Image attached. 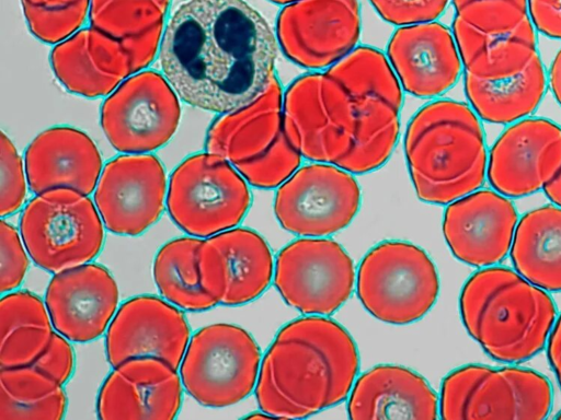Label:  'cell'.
<instances>
[{"instance_id":"29","label":"cell","mask_w":561,"mask_h":420,"mask_svg":"<svg viewBox=\"0 0 561 420\" xmlns=\"http://www.w3.org/2000/svg\"><path fill=\"white\" fill-rule=\"evenodd\" d=\"M548 86V73L539 54L519 72L486 80L463 72L466 97L479 118L511 125L529 117L539 107Z\"/></svg>"},{"instance_id":"14","label":"cell","mask_w":561,"mask_h":420,"mask_svg":"<svg viewBox=\"0 0 561 420\" xmlns=\"http://www.w3.org/2000/svg\"><path fill=\"white\" fill-rule=\"evenodd\" d=\"M274 285L284 302L306 315H330L351 296L355 267L329 238H298L277 254Z\"/></svg>"},{"instance_id":"25","label":"cell","mask_w":561,"mask_h":420,"mask_svg":"<svg viewBox=\"0 0 561 420\" xmlns=\"http://www.w3.org/2000/svg\"><path fill=\"white\" fill-rule=\"evenodd\" d=\"M24 165L27 185L34 195L57 188L90 195L103 170L94 141L82 130L69 126L39 132L25 150Z\"/></svg>"},{"instance_id":"33","label":"cell","mask_w":561,"mask_h":420,"mask_svg":"<svg viewBox=\"0 0 561 420\" xmlns=\"http://www.w3.org/2000/svg\"><path fill=\"white\" fill-rule=\"evenodd\" d=\"M202 243L199 237L174 238L158 250L153 261V279L160 294L187 312H202L217 305L201 282Z\"/></svg>"},{"instance_id":"34","label":"cell","mask_w":561,"mask_h":420,"mask_svg":"<svg viewBox=\"0 0 561 420\" xmlns=\"http://www.w3.org/2000/svg\"><path fill=\"white\" fill-rule=\"evenodd\" d=\"M0 420L64 418L62 385L35 368H0Z\"/></svg>"},{"instance_id":"5","label":"cell","mask_w":561,"mask_h":420,"mask_svg":"<svg viewBox=\"0 0 561 420\" xmlns=\"http://www.w3.org/2000/svg\"><path fill=\"white\" fill-rule=\"evenodd\" d=\"M283 95L275 75L262 95L244 107L219 115L206 133V151L225 158L256 188L280 186L301 163L302 156L285 130Z\"/></svg>"},{"instance_id":"36","label":"cell","mask_w":561,"mask_h":420,"mask_svg":"<svg viewBox=\"0 0 561 420\" xmlns=\"http://www.w3.org/2000/svg\"><path fill=\"white\" fill-rule=\"evenodd\" d=\"M454 22L485 35L515 32L531 23L527 0H451Z\"/></svg>"},{"instance_id":"10","label":"cell","mask_w":561,"mask_h":420,"mask_svg":"<svg viewBox=\"0 0 561 420\" xmlns=\"http://www.w3.org/2000/svg\"><path fill=\"white\" fill-rule=\"evenodd\" d=\"M553 400L549 380L515 365L460 366L445 376L439 396L443 419H546Z\"/></svg>"},{"instance_id":"8","label":"cell","mask_w":561,"mask_h":420,"mask_svg":"<svg viewBox=\"0 0 561 420\" xmlns=\"http://www.w3.org/2000/svg\"><path fill=\"white\" fill-rule=\"evenodd\" d=\"M284 126L302 158L343 168L357 129L348 90L327 70L294 80L283 95Z\"/></svg>"},{"instance_id":"16","label":"cell","mask_w":561,"mask_h":420,"mask_svg":"<svg viewBox=\"0 0 561 420\" xmlns=\"http://www.w3.org/2000/svg\"><path fill=\"white\" fill-rule=\"evenodd\" d=\"M360 34L358 0H298L276 20V39L294 63L327 69L356 48Z\"/></svg>"},{"instance_id":"27","label":"cell","mask_w":561,"mask_h":420,"mask_svg":"<svg viewBox=\"0 0 561 420\" xmlns=\"http://www.w3.org/2000/svg\"><path fill=\"white\" fill-rule=\"evenodd\" d=\"M438 397L427 381L410 369L382 364L363 373L347 401L348 418L436 419Z\"/></svg>"},{"instance_id":"13","label":"cell","mask_w":561,"mask_h":420,"mask_svg":"<svg viewBox=\"0 0 561 420\" xmlns=\"http://www.w3.org/2000/svg\"><path fill=\"white\" fill-rule=\"evenodd\" d=\"M101 127L122 153H150L167 144L181 119L180 97L161 72L141 70L104 100Z\"/></svg>"},{"instance_id":"41","label":"cell","mask_w":561,"mask_h":420,"mask_svg":"<svg viewBox=\"0 0 561 420\" xmlns=\"http://www.w3.org/2000/svg\"><path fill=\"white\" fill-rule=\"evenodd\" d=\"M527 4L536 31L561 39V0H527Z\"/></svg>"},{"instance_id":"17","label":"cell","mask_w":561,"mask_h":420,"mask_svg":"<svg viewBox=\"0 0 561 420\" xmlns=\"http://www.w3.org/2000/svg\"><path fill=\"white\" fill-rule=\"evenodd\" d=\"M167 175L153 154L123 153L102 170L93 201L106 230L137 236L161 217L167 201Z\"/></svg>"},{"instance_id":"37","label":"cell","mask_w":561,"mask_h":420,"mask_svg":"<svg viewBox=\"0 0 561 420\" xmlns=\"http://www.w3.org/2000/svg\"><path fill=\"white\" fill-rule=\"evenodd\" d=\"M0 156V214L4 218L20 210L27 195L25 165H23L15 145L4 131L1 132Z\"/></svg>"},{"instance_id":"9","label":"cell","mask_w":561,"mask_h":420,"mask_svg":"<svg viewBox=\"0 0 561 420\" xmlns=\"http://www.w3.org/2000/svg\"><path fill=\"white\" fill-rule=\"evenodd\" d=\"M439 278L427 253L409 242L385 241L362 259L356 294L375 318L391 325L421 319L434 306Z\"/></svg>"},{"instance_id":"3","label":"cell","mask_w":561,"mask_h":420,"mask_svg":"<svg viewBox=\"0 0 561 420\" xmlns=\"http://www.w3.org/2000/svg\"><path fill=\"white\" fill-rule=\"evenodd\" d=\"M404 154L415 194L426 203L449 205L486 180L482 120L463 102L436 100L419 109L407 127Z\"/></svg>"},{"instance_id":"28","label":"cell","mask_w":561,"mask_h":420,"mask_svg":"<svg viewBox=\"0 0 561 420\" xmlns=\"http://www.w3.org/2000/svg\"><path fill=\"white\" fill-rule=\"evenodd\" d=\"M171 0H91L89 26L118 42L134 73L158 56Z\"/></svg>"},{"instance_id":"23","label":"cell","mask_w":561,"mask_h":420,"mask_svg":"<svg viewBox=\"0 0 561 420\" xmlns=\"http://www.w3.org/2000/svg\"><path fill=\"white\" fill-rule=\"evenodd\" d=\"M176 371L152 357L128 359L114 366L98 394V418L174 419L183 386Z\"/></svg>"},{"instance_id":"43","label":"cell","mask_w":561,"mask_h":420,"mask_svg":"<svg viewBox=\"0 0 561 420\" xmlns=\"http://www.w3.org/2000/svg\"><path fill=\"white\" fill-rule=\"evenodd\" d=\"M547 73L548 85L554 100L561 106V47L556 52Z\"/></svg>"},{"instance_id":"38","label":"cell","mask_w":561,"mask_h":420,"mask_svg":"<svg viewBox=\"0 0 561 420\" xmlns=\"http://www.w3.org/2000/svg\"><path fill=\"white\" fill-rule=\"evenodd\" d=\"M388 23L405 26L433 22L446 10L449 0H369Z\"/></svg>"},{"instance_id":"1","label":"cell","mask_w":561,"mask_h":420,"mask_svg":"<svg viewBox=\"0 0 561 420\" xmlns=\"http://www.w3.org/2000/svg\"><path fill=\"white\" fill-rule=\"evenodd\" d=\"M277 45L244 0H186L167 22L158 58L180 100L221 115L265 92L276 75Z\"/></svg>"},{"instance_id":"35","label":"cell","mask_w":561,"mask_h":420,"mask_svg":"<svg viewBox=\"0 0 561 420\" xmlns=\"http://www.w3.org/2000/svg\"><path fill=\"white\" fill-rule=\"evenodd\" d=\"M30 32L56 45L84 24L91 0H20Z\"/></svg>"},{"instance_id":"12","label":"cell","mask_w":561,"mask_h":420,"mask_svg":"<svg viewBox=\"0 0 561 420\" xmlns=\"http://www.w3.org/2000/svg\"><path fill=\"white\" fill-rule=\"evenodd\" d=\"M260 365V347L245 329L216 323L192 336L180 375L184 389L199 405L222 408L251 394Z\"/></svg>"},{"instance_id":"26","label":"cell","mask_w":561,"mask_h":420,"mask_svg":"<svg viewBox=\"0 0 561 420\" xmlns=\"http://www.w3.org/2000/svg\"><path fill=\"white\" fill-rule=\"evenodd\" d=\"M49 61L59 83L87 98L110 95L134 74L131 58L122 45L90 26L54 45Z\"/></svg>"},{"instance_id":"31","label":"cell","mask_w":561,"mask_h":420,"mask_svg":"<svg viewBox=\"0 0 561 420\" xmlns=\"http://www.w3.org/2000/svg\"><path fill=\"white\" fill-rule=\"evenodd\" d=\"M451 32L463 72L477 78L493 80L513 75L539 54L533 22L512 33L485 35L453 21Z\"/></svg>"},{"instance_id":"4","label":"cell","mask_w":561,"mask_h":420,"mask_svg":"<svg viewBox=\"0 0 561 420\" xmlns=\"http://www.w3.org/2000/svg\"><path fill=\"white\" fill-rule=\"evenodd\" d=\"M459 313L468 335L490 358L506 364L525 362L541 352L558 317L549 292L515 269L497 265L467 279Z\"/></svg>"},{"instance_id":"6","label":"cell","mask_w":561,"mask_h":420,"mask_svg":"<svg viewBox=\"0 0 561 420\" xmlns=\"http://www.w3.org/2000/svg\"><path fill=\"white\" fill-rule=\"evenodd\" d=\"M325 70L348 90L357 108L354 144L343 170L365 174L379 168L396 148L403 100L388 58L359 46Z\"/></svg>"},{"instance_id":"44","label":"cell","mask_w":561,"mask_h":420,"mask_svg":"<svg viewBox=\"0 0 561 420\" xmlns=\"http://www.w3.org/2000/svg\"><path fill=\"white\" fill-rule=\"evenodd\" d=\"M551 203L561 208V168L542 189Z\"/></svg>"},{"instance_id":"19","label":"cell","mask_w":561,"mask_h":420,"mask_svg":"<svg viewBox=\"0 0 561 420\" xmlns=\"http://www.w3.org/2000/svg\"><path fill=\"white\" fill-rule=\"evenodd\" d=\"M198 269L205 291L224 306L257 299L274 278L267 242L247 228H232L203 240Z\"/></svg>"},{"instance_id":"15","label":"cell","mask_w":561,"mask_h":420,"mask_svg":"<svg viewBox=\"0 0 561 420\" xmlns=\"http://www.w3.org/2000/svg\"><path fill=\"white\" fill-rule=\"evenodd\" d=\"M360 206V188L352 173L312 162L278 186L274 213L280 226L299 236H328L345 229Z\"/></svg>"},{"instance_id":"22","label":"cell","mask_w":561,"mask_h":420,"mask_svg":"<svg viewBox=\"0 0 561 420\" xmlns=\"http://www.w3.org/2000/svg\"><path fill=\"white\" fill-rule=\"evenodd\" d=\"M45 304L56 331L73 342L99 338L112 322L118 288L111 272L99 264H84L49 281Z\"/></svg>"},{"instance_id":"11","label":"cell","mask_w":561,"mask_h":420,"mask_svg":"<svg viewBox=\"0 0 561 420\" xmlns=\"http://www.w3.org/2000/svg\"><path fill=\"white\" fill-rule=\"evenodd\" d=\"M251 199L241 174L221 155L205 151L187 156L173 170L167 209L182 231L206 238L237 226Z\"/></svg>"},{"instance_id":"46","label":"cell","mask_w":561,"mask_h":420,"mask_svg":"<svg viewBox=\"0 0 561 420\" xmlns=\"http://www.w3.org/2000/svg\"><path fill=\"white\" fill-rule=\"evenodd\" d=\"M556 419H559L561 420V410L558 412V415L556 416Z\"/></svg>"},{"instance_id":"39","label":"cell","mask_w":561,"mask_h":420,"mask_svg":"<svg viewBox=\"0 0 561 420\" xmlns=\"http://www.w3.org/2000/svg\"><path fill=\"white\" fill-rule=\"evenodd\" d=\"M0 235V290L4 293L16 289L22 283L28 268V258L21 234L4 218L1 219Z\"/></svg>"},{"instance_id":"45","label":"cell","mask_w":561,"mask_h":420,"mask_svg":"<svg viewBox=\"0 0 561 420\" xmlns=\"http://www.w3.org/2000/svg\"><path fill=\"white\" fill-rule=\"evenodd\" d=\"M268 1L277 3V4H285L286 5V4L296 2L298 0H268Z\"/></svg>"},{"instance_id":"2","label":"cell","mask_w":561,"mask_h":420,"mask_svg":"<svg viewBox=\"0 0 561 420\" xmlns=\"http://www.w3.org/2000/svg\"><path fill=\"white\" fill-rule=\"evenodd\" d=\"M358 369L356 343L342 325L322 316L294 319L261 361L257 406L271 418H307L342 402Z\"/></svg>"},{"instance_id":"21","label":"cell","mask_w":561,"mask_h":420,"mask_svg":"<svg viewBox=\"0 0 561 420\" xmlns=\"http://www.w3.org/2000/svg\"><path fill=\"white\" fill-rule=\"evenodd\" d=\"M518 219L511 198L480 188L447 206L443 235L461 262L477 268L495 266L510 254Z\"/></svg>"},{"instance_id":"32","label":"cell","mask_w":561,"mask_h":420,"mask_svg":"<svg viewBox=\"0 0 561 420\" xmlns=\"http://www.w3.org/2000/svg\"><path fill=\"white\" fill-rule=\"evenodd\" d=\"M0 324V368L33 364L54 335L46 304L28 291L9 292L1 298Z\"/></svg>"},{"instance_id":"30","label":"cell","mask_w":561,"mask_h":420,"mask_svg":"<svg viewBox=\"0 0 561 420\" xmlns=\"http://www.w3.org/2000/svg\"><path fill=\"white\" fill-rule=\"evenodd\" d=\"M513 268L547 292H561V208L531 209L517 222L510 250Z\"/></svg>"},{"instance_id":"42","label":"cell","mask_w":561,"mask_h":420,"mask_svg":"<svg viewBox=\"0 0 561 420\" xmlns=\"http://www.w3.org/2000/svg\"><path fill=\"white\" fill-rule=\"evenodd\" d=\"M547 359L561 388V314L550 331L546 345Z\"/></svg>"},{"instance_id":"40","label":"cell","mask_w":561,"mask_h":420,"mask_svg":"<svg viewBox=\"0 0 561 420\" xmlns=\"http://www.w3.org/2000/svg\"><path fill=\"white\" fill-rule=\"evenodd\" d=\"M30 366L35 368L64 385L73 373V349L66 337L58 331H54L47 349Z\"/></svg>"},{"instance_id":"24","label":"cell","mask_w":561,"mask_h":420,"mask_svg":"<svg viewBox=\"0 0 561 420\" xmlns=\"http://www.w3.org/2000/svg\"><path fill=\"white\" fill-rule=\"evenodd\" d=\"M387 58L402 90L421 98L444 94L463 72L451 30L434 21L396 30Z\"/></svg>"},{"instance_id":"20","label":"cell","mask_w":561,"mask_h":420,"mask_svg":"<svg viewBox=\"0 0 561 420\" xmlns=\"http://www.w3.org/2000/svg\"><path fill=\"white\" fill-rule=\"evenodd\" d=\"M184 314L172 303L152 295L124 302L110 323L105 353L112 368L141 357L163 360L178 370L190 341Z\"/></svg>"},{"instance_id":"7","label":"cell","mask_w":561,"mask_h":420,"mask_svg":"<svg viewBox=\"0 0 561 420\" xmlns=\"http://www.w3.org/2000/svg\"><path fill=\"white\" fill-rule=\"evenodd\" d=\"M89 195L57 188L35 195L23 208L20 234L39 268L57 273L94 259L104 243V223Z\"/></svg>"},{"instance_id":"18","label":"cell","mask_w":561,"mask_h":420,"mask_svg":"<svg viewBox=\"0 0 561 420\" xmlns=\"http://www.w3.org/2000/svg\"><path fill=\"white\" fill-rule=\"evenodd\" d=\"M561 168V126L543 117L508 125L489 151L486 179L511 199L534 195Z\"/></svg>"}]
</instances>
